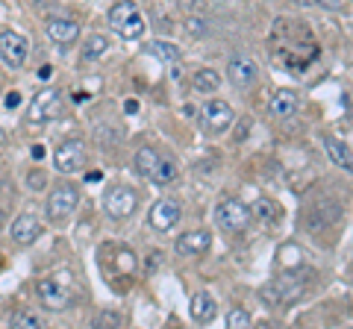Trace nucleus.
Instances as JSON below:
<instances>
[{
  "instance_id": "nucleus-1",
  "label": "nucleus",
  "mask_w": 353,
  "mask_h": 329,
  "mask_svg": "<svg viewBox=\"0 0 353 329\" xmlns=\"http://www.w3.org/2000/svg\"><path fill=\"white\" fill-rule=\"evenodd\" d=\"M136 171L153 185H171L176 180V164L171 159H165L159 150L153 147H141L136 153Z\"/></svg>"
},
{
  "instance_id": "nucleus-2",
  "label": "nucleus",
  "mask_w": 353,
  "mask_h": 329,
  "mask_svg": "<svg viewBox=\"0 0 353 329\" xmlns=\"http://www.w3.org/2000/svg\"><path fill=\"white\" fill-rule=\"evenodd\" d=\"M77 206H80V189L71 182H59L44 200V215H48L50 224H65Z\"/></svg>"
},
{
  "instance_id": "nucleus-3",
  "label": "nucleus",
  "mask_w": 353,
  "mask_h": 329,
  "mask_svg": "<svg viewBox=\"0 0 353 329\" xmlns=\"http://www.w3.org/2000/svg\"><path fill=\"white\" fill-rule=\"evenodd\" d=\"M139 209V191L130 185H109L103 191V212L112 221H127Z\"/></svg>"
},
{
  "instance_id": "nucleus-4",
  "label": "nucleus",
  "mask_w": 353,
  "mask_h": 329,
  "mask_svg": "<svg viewBox=\"0 0 353 329\" xmlns=\"http://www.w3.org/2000/svg\"><path fill=\"white\" fill-rule=\"evenodd\" d=\"M250 221H253L250 206L236 200V197H224V200L215 206V224L224 229V233H245Z\"/></svg>"
},
{
  "instance_id": "nucleus-5",
  "label": "nucleus",
  "mask_w": 353,
  "mask_h": 329,
  "mask_svg": "<svg viewBox=\"0 0 353 329\" xmlns=\"http://www.w3.org/2000/svg\"><path fill=\"white\" fill-rule=\"evenodd\" d=\"M65 112V97L59 89H41L36 92L30 103V120L32 124H48V120H57Z\"/></svg>"
},
{
  "instance_id": "nucleus-6",
  "label": "nucleus",
  "mask_w": 353,
  "mask_h": 329,
  "mask_svg": "<svg viewBox=\"0 0 353 329\" xmlns=\"http://www.w3.org/2000/svg\"><path fill=\"white\" fill-rule=\"evenodd\" d=\"M36 294H39V300L44 303V309H50V312H62V309H68V306L74 303V291L68 288V282L59 279V277L39 279L36 282Z\"/></svg>"
},
{
  "instance_id": "nucleus-7",
  "label": "nucleus",
  "mask_w": 353,
  "mask_h": 329,
  "mask_svg": "<svg viewBox=\"0 0 353 329\" xmlns=\"http://www.w3.org/2000/svg\"><path fill=\"white\" fill-rule=\"evenodd\" d=\"M85 141L83 138H65L62 145L53 150V168H57L59 173H77V171H83V164H85Z\"/></svg>"
},
{
  "instance_id": "nucleus-8",
  "label": "nucleus",
  "mask_w": 353,
  "mask_h": 329,
  "mask_svg": "<svg viewBox=\"0 0 353 329\" xmlns=\"http://www.w3.org/2000/svg\"><path fill=\"white\" fill-rule=\"evenodd\" d=\"M180 217H183V206L174 200V197H162V200H157L150 206V212H148V224L153 226V233H162V235H168L176 229V224H180Z\"/></svg>"
},
{
  "instance_id": "nucleus-9",
  "label": "nucleus",
  "mask_w": 353,
  "mask_h": 329,
  "mask_svg": "<svg viewBox=\"0 0 353 329\" xmlns=\"http://www.w3.org/2000/svg\"><path fill=\"white\" fill-rule=\"evenodd\" d=\"M0 59L9 68H21L27 62V39L15 30H3L0 32Z\"/></svg>"
},
{
  "instance_id": "nucleus-10",
  "label": "nucleus",
  "mask_w": 353,
  "mask_h": 329,
  "mask_svg": "<svg viewBox=\"0 0 353 329\" xmlns=\"http://www.w3.org/2000/svg\"><path fill=\"white\" fill-rule=\"evenodd\" d=\"M41 233H44V224L39 221L36 215H30V212L18 215L12 221V226H9V235H12V241H15V244H21V247L36 244V241L41 238Z\"/></svg>"
},
{
  "instance_id": "nucleus-11",
  "label": "nucleus",
  "mask_w": 353,
  "mask_h": 329,
  "mask_svg": "<svg viewBox=\"0 0 353 329\" xmlns=\"http://www.w3.org/2000/svg\"><path fill=\"white\" fill-rule=\"evenodd\" d=\"M44 30H48V39L53 41V45H62V47H71L77 39H80V24L71 18H59L53 15L44 21Z\"/></svg>"
},
{
  "instance_id": "nucleus-12",
  "label": "nucleus",
  "mask_w": 353,
  "mask_h": 329,
  "mask_svg": "<svg viewBox=\"0 0 353 329\" xmlns=\"http://www.w3.org/2000/svg\"><path fill=\"white\" fill-rule=\"evenodd\" d=\"M212 247V233L209 229H189V233H183L180 238H176V256H203L206 250Z\"/></svg>"
},
{
  "instance_id": "nucleus-13",
  "label": "nucleus",
  "mask_w": 353,
  "mask_h": 329,
  "mask_svg": "<svg viewBox=\"0 0 353 329\" xmlns=\"http://www.w3.org/2000/svg\"><path fill=\"white\" fill-rule=\"evenodd\" d=\"M233 120H236L233 106L224 103V100H209L203 106V124H206L209 133H224V129L233 127Z\"/></svg>"
},
{
  "instance_id": "nucleus-14",
  "label": "nucleus",
  "mask_w": 353,
  "mask_h": 329,
  "mask_svg": "<svg viewBox=\"0 0 353 329\" xmlns=\"http://www.w3.org/2000/svg\"><path fill=\"white\" fill-rule=\"evenodd\" d=\"M259 76L256 62L248 59V56H233L227 62V80L236 85V89H250Z\"/></svg>"
},
{
  "instance_id": "nucleus-15",
  "label": "nucleus",
  "mask_w": 353,
  "mask_h": 329,
  "mask_svg": "<svg viewBox=\"0 0 353 329\" xmlns=\"http://www.w3.org/2000/svg\"><path fill=\"white\" fill-rule=\"evenodd\" d=\"M297 106H301V94L294 89H280V92H274V97L268 100V112L274 118H292L297 112Z\"/></svg>"
},
{
  "instance_id": "nucleus-16",
  "label": "nucleus",
  "mask_w": 353,
  "mask_h": 329,
  "mask_svg": "<svg viewBox=\"0 0 353 329\" xmlns=\"http://www.w3.org/2000/svg\"><path fill=\"white\" fill-rule=\"evenodd\" d=\"M189 312H192L194 323H212L215 315H218V303L209 291H197L192 297V303H189Z\"/></svg>"
},
{
  "instance_id": "nucleus-17",
  "label": "nucleus",
  "mask_w": 353,
  "mask_h": 329,
  "mask_svg": "<svg viewBox=\"0 0 353 329\" xmlns=\"http://www.w3.org/2000/svg\"><path fill=\"white\" fill-rule=\"evenodd\" d=\"M153 56H157L159 62H165V65H171V76H180L183 71H180V62H183V56H180V47L176 45H171V41H162V39H157L153 45L148 47Z\"/></svg>"
},
{
  "instance_id": "nucleus-18",
  "label": "nucleus",
  "mask_w": 353,
  "mask_h": 329,
  "mask_svg": "<svg viewBox=\"0 0 353 329\" xmlns=\"http://www.w3.org/2000/svg\"><path fill=\"white\" fill-rule=\"evenodd\" d=\"M324 150L333 164H339L341 171H350L353 168V156H350V147L345 141H339L336 136H324Z\"/></svg>"
},
{
  "instance_id": "nucleus-19",
  "label": "nucleus",
  "mask_w": 353,
  "mask_h": 329,
  "mask_svg": "<svg viewBox=\"0 0 353 329\" xmlns=\"http://www.w3.org/2000/svg\"><path fill=\"white\" fill-rule=\"evenodd\" d=\"M192 85H194V92H218L221 74L212 71V68H201V71L192 76Z\"/></svg>"
},
{
  "instance_id": "nucleus-20",
  "label": "nucleus",
  "mask_w": 353,
  "mask_h": 329,
  "mask_svg": "<svg viewBox=\"0 0 353 329\" xmlns=\"http://www.w3.org/2000/svg\"><path fill=\"white\" fill-rule=\"evenodd\" d=\"M118 32H121V39H127V41H136V39L145 36V18L139 15V9L118 27Z\"/></svg>"
},
{
  "instance_id": "nucleus-21",
  "label": "nucleus",
  "mask_w": 353,
  "mask_h": 329,
  "mask_svg": "<svg viewBox=\"0 0 353 329\" xmlns=\"http://www.w3.org/2000/svg\"><path fill=\"white\" fill-rule=\"evenodd\" d=\"M106 50H109V39L101 36V32H94V36H88L85 45H83V59H101Z\"/></svg>"
},
{
  "instance_id": "nucleus-22",
  "label": "nucleus",
  "mask_w": 353,
  "mask_h": 329,
  "mask_svg": "<svg viewBox=\"0 0 353 329\" xmlns=\"http://www.w3.org/2000/svg\"><path fill=\"white\" fill-rule=\"evenodd\" d=\"M132 12H136V3H132V0H118V3L109 9V27L118 30Z\"/></svg>"
},
{
  "instance_id": "nucleus-23",
  "label": "nucleus",
  "mask_w": 353,
  "mask_h": 329,
  "mask_svg": "<svg viewBox=\"0 0 353 329\" xmlns=\"http://www.w3.org/2000/svg\"><path fill=\"white\" fill-rule=\"evenodd\" d=\"M9 326H18V329H39L41 326V317L32 312V309H21L9 317Z\"/></svg>"
},
{
  "instance_id": "nucleus-24",
  "label": "nucleus",
  "mask_w": 353,
  "mask_h": 329,
  "mask_svg": "<svg viewBox=\"0 0 353 329\" xmlns=\"http://www.w3.org/2000/svg\"><path fill=\"white\" fill-rule=\"evenodd\" d=\"M250 215H256V217H262V221H268V217H277L280 215V206L274 203V200H259L250 209Z\"/></svg>"
},
{
  "instance_id": "nucleus-25",
  "label": "nucleus",
  "mask_w": 353,
  "mask_h": 329,
  "mask_svg": "<svg viewBox=\"0 0 353 329\" xmlns=\"http://www.w3.org/2000/svg\"><path fill=\"white\" fill-rule=\"evenodd\" d=\"M27 189H30V191H44V189H48V173H44L41 168L30 171V173H27Z\"/></svg>"
},
{
  "instance_id": "nucleus-26",
  "label": "nucleus",
  "mask_w": 353,
  "mask_h": 329,
  "mask_svg": "<svg viewBox=\"0 0 353 329\" xmlns=\"http://www.w3.org/2000/svg\"><path fill=\"white\" fill-rule=\"evenodd\" d=\"M227 326L230 329H245V326H250V315L241 312V309H233L227 315Z\"/></svg>"
},
{
  "instance_id": "nucleus-27",
  "label": "nucleus",
  "mask_w": 353,
  "mask_h": 329,
  "mask_svg": "<svg viewBox=\"0 0 353 329\" xmlns=\"http://www.w3.org/2000/svg\"><path fill=\"white\" fill-rule=\"evenodd\" d=\"M94 326H124V317L118 312H101L94 317Z\"/></svg>"
},
{
  "instance_id": "nucleus-28",
  "label": "nucleus",
  "mask_w": 353,
  "mask_h": 329,
  "mask_svg": "<svg viewBox=\"0 0 353 329\" xmlns=\"http://www.w3.org/2000/svg\"><path fill=\"white\" fill-rule=\"evenodd\" d=\"M306 6H324V9H341V0H306Z\"/></svg>"
},
{
  "instance_id": "nucleus-29",
  "label": "nucleus",
  "mask_w": 353,
  "mask_h": 329,
  "mask_svg": "<svg viewBox=\"0 0 353 329\" xmlns=\"http://www.w3.org/2000/svg\"><path fill=\"white\" fill-rule=\"evenodd\" d=\"M248 133H250V118H248V120H241V127H239V133H236V141H245Z\"/></svg>"
},
{
  "instance_id": "nucleus-30",
  "label": "nucleus",
  "mask_w": 353,
  "mask_h": 329,
  "mask_svg": "<svg viewBox=\"0 0 353 329\" xmlns=\"http://www.w3.org/2000/svg\"><path fill=\"white\" fill-rule=\"evenodd\" d=\"M189 30H192L194 36H197V32H206V24H203V21H201V24H197V18H189Z\"/></svg>"
},
{
  "instance_id": "nucleus-31",
  "label": "nucleus",
  "mask_w": 353,
  "mask_h": 329,
  "mask_svg": "<svg viewBox=\"0 0 353 329\" xmlns=\"http://www.w3.org/2000/svg\"><path fill=\"white\" fill-rule=\"evenodd\" d=\"M180 6H183V9H192V12H194V9L203 6V0H180Z\"/></svg>"
},
{
  "instance_id": "nucleus-32",
  "label": "nucleus",
  "mask_w": 353,
  "mask_h": 329,
  "mask_svg": "<svg viewBox=\"0 0 353 329\" xmlns=\"http://www.w3.org/2000/svg\"><path fill=\"white\" fill-rule=\"evenodd\" d=\"M18 103H21V94H18V92H12V94L6 97V106H9V109H15Z\"/></svg>"
},
{
  "instance_id": "nucleus-33",
  "label": "nucleus",
  "mask_w": 353,
  "mask_h": 329,
  "mask_svg": "<svg viewBox=\"0 0 353 329\" xmlns=\"http://www.w3.org/2000/svg\"><path fill=\"white\" fill-rule=\"evenodd\" d=\"M124 109H127V112H136L139 103H136V100H127V103H124Z\"/></svg>"
},
{
  "instance_id": "nucleus-34",
  "label": "nucleus",
  "mask_w": 353,
  "mask_h": 329,
  "mask_svg": "<svg viewBox=\"0 0 353 329\" xmlns=\"http://www.w3.org/2000/svg\"><path fill=\"white\" fill-rule=\"evenodd\" d=\"M6 145V129H0V147Z\"/></svg>"
},
{
  "instance_id": "nucleus-35",
  "label": "nucleus",
  "mask_w": 353,
  "mask_h": 329,
  "mask_svg": "<svg viewBox=\"0 0 353 329\" xmlns=\"http://www.w3.org/2000/svg\"><path fill=\"white\" fill-rule=\"evenodd\" d=\"M292 3H301V6H306V0H292Z\"/></svg>"
},
{
  "instance_id": "nucleus-36",
  "label": "nucleus",
  "mask_w": 353,
  "mask_h": 329,
  "mask_svg": "<svg viewBox=\"0 0 353 329\" xmlns=\"http://www.w3.org/2000/svg\"><path fill=\"white\" fill-rule=\"evenodd\" d=\"M0 185H3V177H0Z\"/></svg>"
}]
</instances>
